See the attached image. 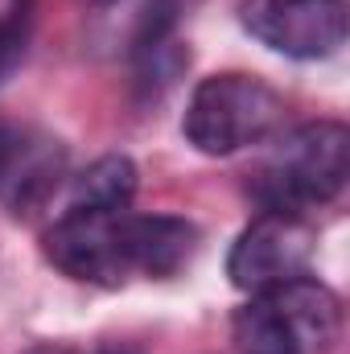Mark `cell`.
Masks as SVG:
<instances>
[{
    "label": "cell",
    "instance_id": "10",
    "mask_svg": "<svg viewBox=\"0 0 350 354\" xmlns=\"http://www.w3.org/2000/svg\"><path fill=\"white\" fill-rule=\"evenodd\" d=\"M29 354H79V351H71V346H37V351H29ZM91 354H132V351H124V346H103V351H91Z\"/></svg>",
    "mask_w": 350,
    "mask_h": 354
},
{
    "label": "cell",
    "instance_id": "9",
    "mask_svg": "<svg viewBox=\"0 0 350 354\" xmlns=\"http://www.w3.org/2000/svg\"><path fill=\"white\" fill-rule=\"evenodd\" d=\"M12 54H17V17H0V75L8 71Z\"/></svg>",
    "mask_w": 350,
    "mask_h": 354
},
{
    "label": "cell",
    "instance_id": "5",
    "mask_svg": "<svg viewBox=\"0 0 350 354\" xmlns=\"http://www.w3.org/2000/svg\"><path fill=\"white\" fill-rule=\"evenodd\" d=\"M317 252V231L309 214H288V210H260L235 239L227 256V276L243 292H264L284 280L309 276Z\"/></svg>",
    "mask_w": 350,
    "mask_h": 354
},
{
    "label": "cell",
    "instance_id": "7",
    "mask_svg": "<svg viewBox=\"0 0 350 354\" xmlns=\"http://www.w3.org/2000/svg\"><path fill=\"white\" fill-rule=\"evenodd\" d=\"M58 161H42L33 145H25V132L12 128L8 120H0V194H8V202L25 206L29 198H37L54 177Z\"/></svg>",
    "mask_w": 350,
    "mask_h": 354
},
{
    "label": "cell",
    "instance_id": "1",
    "mask_svg": "<svg viewBox=\"0 0 350 354\" xmlns=\"http://www.w3.org/2000/svg\"><path fill=\"white\" fill-rule=\"evenodd\" d=\"M46 260L62 276L124 288L132 280H174L198 252V227L177 214H132L71 206L42 239Z\"/></svg>",
    "mask_w": 350,
    "mask_h": 354
},
{
    "label": "cell",
    "instance_id": "2",
    "mask_svg": "<svg viewBox=\"0 0 350 354\" xmlns=\"http://www.w3.org/2000/svg\"><path fill=\"white\" fill-rule=\"evenodd\" d=\"M350 174V132L338 120H317L284 132L252 177L264 210L309 214L334 202Z\"/></svg>",
    "mask_w": 350,
    "mask_h": 354
},
{
    "label": "cell",
    "instance_id": "11",
    "mask_svg": "<svg viewBox=\"0 0 350 354\" xmlns=\"http://www.w3.org/2000/svg\"><path fill=\"white\" fill-rule=\"evenodd\" d=\"M83 4H95V8H99V4H111V0H83Z\"/></svg>",
    "mask_w": 350,
    "mask_h": 354
},
{
    "label": "cell",
    "instance_id": "8",
    "mask_svg": "<svg viewBox=\"0 0 350 354\" xmlns=\"http://www.w3.org/2000/svg\"><path fill=\"white\" fill-rule=\"evenodd\" d=\"M136 181H140V174H136L132 157H124V153L99 157V161H91L87 169L75 177L71 206H83V210H124L136 198Z\"/></svg>",
    "mask_w": 350,
    "mask_h": 354
},
{
    "label": "cell",
    "instance_id": "4",
    "mask_svg": "<svg viewBox=\"0 0 350 354\" xmlns=\"http://www.w3.org/2000/svg\"><path fill=\"white\" fill-rule=\"evenodd\" d=\"M284 124V99L256 75H210L202 79L181 115L185 140L206 157H231L264 145Z\"/></svg>",
    "mask_w": 350,
    "mask_h": 354
},
{
    "label": "cell",
    "instance_id": "6",
    "mask_svg": "<svg viewBox=\"0 0 350 354\" xmlns=\"http://www.w3.org/2000/svg\"><path fill=\"white\" fill-rule=\"evenodd\" d=\"M243 29L284 58L317 62L347 41V0H243Z\"/></svg>",
    "mask_w": 350,
    "mask_h": 354
},
{
    "label": "cell",
    "instance_id": "3",
    "mask_svg": "<svg viewBox=\"0 0 350 354\" xmlns=\"http://www.w3.org/2000/svg\"><path fill=\"white\" fill-rule=\"evenodd\" d=\"M342 326V301L317 276H297L276 288L252 292L231 317L239 354H326Z\"/></svg>",
    "mask_w": 350,
    "mask_h": 354
}]
</instances>
